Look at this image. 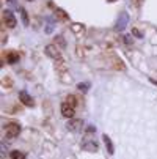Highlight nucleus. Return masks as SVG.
Returning <instances> with one entry per match:
<instances>
[{
	"instance_id": "obj_1",
	"label": "nucleus",
	"mask_w": 157,
	"mask_h": 159,
	"mask_svg": "<svg viewBox=\"0 0 157 159\" xmlns=\"http://www.w3.org/2000/svg\"><path fill=\"white\" fill-rule=\"evenodd\" d=\"M3 22H5V25H7L8 29H14L16 24H17L14 13L10 11V10H5V11H3Z\"/></svg>"
},
{
	"instance_id": "obj_2",
	"label": "nucleus",
	"mask_w": 157,
	"mask_h": 159,
	"mask_svg": "<svg viewBox=\"0 0 157 159\" xmlns=\"http://www.w3.org/2000/svg\"><path fill=\"white\" fill-rule=\"evenodd\" d=\"M5 131H7V137L8 139H14V137H17V135L20 134V126L17 123H8Z\"/></svg>"
},
{
	"instance_id": "obj_3",
	"label": "nucleus",
	"mask_w": 157,
	"mask_h": 159,
	"mask_svg": "<svg viewBox=\"0 0 157 159\" xmlns=\"http://www.w3.org/2000/svg\"><path fill=\"white\" fill-rule=\"evenodd\" d=\"M61 115L66 117V118H72L76 115V110H74V107L71 104L63 102V106H61Z\"/></svg>"
},
{
	"instance_id": "obj_4",
	"label": "nucleus",
	"mask_w": 157,
	"mask_h": 159,
	"mask_svg": "<svg viewBox=\"0 0 157 159\" xmlns=\"http://www.w3.org/2000/svg\"><path fill=\"white\" fill-rule=\"evenodd\" d=\"M127 22H129V16L126 13H121L120 14V19L116 22V30H123L126 25H127Z\"/></svg>"
},
{
	"instance_id": "obj_5",
	"label": "nucleus",
	"mask_w": 157,
	"mask_h": 159,
	"mask_svg": "<svg viewBox=\"0 0 157 159\" xmlns=\"http://www.w3.org/2000/svg\"><path fill=\"white\" fill-rule=\"evenodd\" d=\"M19 99L24 102V104H27V106H33V99H32V96H30L28 93H25V92H20V93H19Z\"/></svg>"
},
{
	"instance_id": "obj_6",
	"label": "nucleus",
	"mask_w": 157,
	"mask_h": 159,
	"mask_svg": "<svg viewBox=\"0 0 157 159\" xmlns=\"http://www.w3.org/2000/svg\"><path fill=\"white\" fill-rule=\"evenodd\" d=\"M85 150H88V151H96L98 150V143L94 142V140H88V142H83V145H82Z\"/></svg>"
},
{
	"instance_id": "obj_7",
	"label": "nucleus",
	"mask_w": 157,
	"mask_h": 159,
	"mask_svg": "<svg viewBox=\"0 0 157 159\" xmlns=\"http://www.w3.org/2000/svg\"><path fill=\"white\" fill-rule=\"evenodd\" d=\"M46 52H47V55H50V57H54V58H58V57H60V52H58V49H57L55 46H47V48H46Z\"/></svg>"
},
{
	"instance_id": "obj_8",
	"label": "nucleus",
	"mask_w": 157,
	"mask_h": 159,
	"mask_svg": "<svg viewBox=\"0 0 157 159\" xmlns=\"http://www.w3.org/2000/svg\"><path fill=\"white\" fill-rule=\"evenodd\" d=\"M79 126H82V120H76V121H69V123H68V128H69L71 131H76V132L80 129Z\"/></svg>"
},
{
	"instance_id": "obj_9",
	"label": "nucleus",
	"mask_w": 157,
	"mask_h": 159,
	"mask_svg": "<svg viewBox=\"0 0 157 159\" xmlns=\"http://www.w3.org/2000/svg\"><path fill=\"white\" fill-rule=\"evenodd\" d=\"M10 157H11V159H25V153L17 151V150H13V151L10 153Z\"/></svg>"
},
{
	"instance_id": "obj_10",
	"label": "nucleus",
	"mask_w": 157,
	"mask_h": 159,
	"mask_svg": "<svg viewBox=\"0 0 157 159\" xmlns=\"http://www.w3.org/2000/svg\"><path fill=\"white\" fill-rule=\"evenodd\" d=\"M104 142H105V147H107L108 154H113V145H111V142H110V139L107 137V135H104Z\"/></svg>"
},
{
	"instance_id": "obj_11",
	"label": "nucleus",
	"mask_w": 157,
	"mask_h": 159,
	"mask_svg": "<svg viewBox=\"0 0 157 159\" xmlns=\"http://www.w3.org/2000/svg\"><path fill=\"white\" fill-rule=\"evenodd\" d=\"M7 60H8V63H16V61H19V55L16 52H10Z\"/></svg>"
},
{
	"instance_id": "obj_12",
	"label": "nucleus",
	"mask_w": 157,
	"mask_h": 159,
	"mask_svg": "<svg viewBox=\"0 0 157 159\" xmlns=\"http://www.w3.org/2000/svg\"><path fill=\"white\" fill-rule=\"evenodd\" d=\"M77 88H79V90H82V92H86V90L89 88V84H79V85H77Z\"/></svg>"
},
{
	"instance_id": "obj_13",
	"label": "nucleus",
	"mask_w": 157,
	"mask_h": 159,
	"mask_svg": "<svg viewBox=\"0 0 157 159\" xmlns=\"http://www.w3.org/2000/svg\"><path fill=\"white\" fill-rule=\"evenodd\" d=\"M66 102H68V104H71L72 107H74V106H77V99H76L74 96H69V98H68V101H66Z\"/></svg>"
},
{
	"instance_id": "obj_14",
	"label": "nucleus",
	"mask_w": 157,
	"mask_h": 159,
	"mask_svg": "<svg viewBox=\"0 0 157 159\" xmlns=\"http://www.w3.org/2000/svg\"><path fill=\"white\" fill-rule=\"evenodd\" d=\"M123 39H124V43H127V44H130V43H132V36H130V35H124V36H123Z\"/></svg>"
},
{
	"instance_id": "obj_15",
	"label": "nucleus",
	"mask_w": 157,
	"mask_h": 159,
	"mask_svg": "<svg viewBox=\"0 0 157 159\" xmlns=\"http://www.w3.org/2000/svg\"><path fill=\"white\" fill-rule=\"evenodd\" d=\"M133 35H135V36H142V33L138 30H133Z\"/></svg>"
},
{
	"instance_id": "obj_16",
	"label": "nucleus",
	"mask_w": 157,
	"mask_h": 159,
	"mask_svg": "<svg viewBox=\"0 0 157 159\" xmlns=\"http://www.w3.org/2000/svg\"><path fill=\"white\" fill-rule=\"evenodd\" d=\"M108 2H113V0H108Z\"/></svg>"
},
{
	"instance_id": "obj_17",
	"label": "nucleus",
	"mask_w": 157,
	"mask_h": 159,
	"mask_svg": "<svg viewBox=\"0 0 157 159\" xmlns=\"http://www.w3.org/2000/svg\"><path fill=\"white\" fill-rule=\"evenodd\" d=\"M28 2H33V0H28Z\"/></svg>"
}]
</instances>
